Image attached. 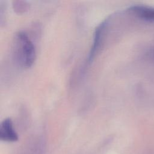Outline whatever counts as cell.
Listing matches in <instances>:
<instances>
[{
    "instance_id": "cell-3",
    "label": "cell",
    "mask_w": 154,
    "mask_h": 154,
    "mask_svg": "<svg viewBox=\"0 0 154 154\" xmlns=\"http://www.w3.org/2000/svg\"><path fill=\"white\" fill-rule=\"evenodd\" d=\"M128 10L141 19L154 22V7L144 5H134L129 7Z\"/></svg>"
},
{
    "instance_id": "cell-1",
    "label": "cell",
    "mask_w": 154,
    "mask_h": 154,
    "mask_svg": "<svg viewBox=\"0 0 154 154\" xmlns=\"http://www.w3.org/2000/svg\"><path fill=\"white\" fill-rule=\"evenodd\" d=\"M12 53L16 63L22 67L28 68L36 58L34 44L28 34L23 31L16 32L12 42Z\"/></svg>"
},
{
    "instance_id": "cell-2",
    "label": "cell",
    "mask_w": 154,
    "mask_h": 154,
    "mask_svg": "<svg viewBox=\"0 0 154 154\" xmlns=\"http://www.w3.org/2000/svg\"><path fill=\"white\" fill-rule=\"evenodd\" d=\"M107 22H108L107 19L104 20L96 28L94 35L93 45L88 55V62H91L93 60V59L94 58V57L96 55V53H97L99 49L100 44L103 40L104 31L107 25Z\"/></svg>"
},
{
    "instance_id": "cell-4",
    "label": "cell",
    "mask_w": 154,
    "mask_h": 154,
    "mask_svg": "<svg viewBox=\"0 0 154 154\" xmlns=\"http://www.w3.org/2000/svg\"><path fill=\"white\" fill-rule=\"evenodd\" d=\"M0 138L7 141H16L18 140V135L13 128V122L10 118H6L1 122Z\"/></svg>"
}]
</instances>
